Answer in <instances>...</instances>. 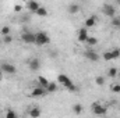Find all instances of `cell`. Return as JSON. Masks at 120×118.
<instances>
[{
	"mask_svg": "<svg viewBox=\"0 0 120 118\" xmlns=\"http://www.w3.org/2000/svg\"><path fill=\"white\" fill-rule=\"evenodd\" d=\"M28 115H30V117H34V118L39 117V115H41V110H39L38 107H34V108H31V110H30Z\"/></svg>",
	"mask_w": 120,
	"mask_h": 118,
	"instance_id": "16",
	"label": "cell"
},
{
	"mask_svg": "<svg viewBox=\"0 0 120 118\" xmlns=\"http://www.w3.org/2000/svg\"><path fill=\"white\" fill-rule=\"evenodd\" d=\"M28 65H30L31 71H38V69L41 68V61L38 59H32L30 62H28Z\"/></svg>",
	"mask_w": 120,
	"mask_h": 118,
	"instance_id": "11",
	"label": "cell"
},
{
	"mask_svg": "<svg viewBox=\"0 0 120 118\" xmlns=\"http://www.w3.org/2000/svg\"><path fill=\"white\" fill-rule=\"evenodd\" d=\"M46 90H48V93H55L57 90V83L56 82H49L48 86H46Z\"/></svg>",
	"mask_w": 120,
	"mask_h": 118,
	"instance_id": "14",
	"label": "cell"
},
{
	"mask_svg": "<svg viewBox=\"0 0 120 118\" xmlns=\"http://www.w3.org/2000/svg\"><path fill=\"white\" fill-rule=\"evenodd\" d=\"M95 83H96L98 86H103V85H105V78L101 76V75L96 76V78H95Z\"/></svg>",
	"mask_w": 120,
	"mask_h": 118,
	"instance_id": "21",
	"label": "cell"
},
{
	"mask_svg": "<svg viewBox=\"0 0 120 118\" xmlns=\"http://www.w3.org/2000/svg\"><path fill=\"white\" fill-rule=\"evenodd\" d=\"M0 68L3 69L4 74H15V72H17L15 65H13V64H10V62H6V61H1Z\"/></svg>",
	"mask_w": 120,
	"mask_h": 118,
	"instance_id": "4",
	"label": "cell"
},
{
	"mask_svg": "<svg viewBox=\"0 0 120 118\" xmlns=\"http://www.w3.org/2000/svg\"><path fill=\"white\" fill-rule=\"evenodd\" d=\"M112 25H113V27H116V28H120V18H119V17H116V15H115V17L112 18Z\"/></svg>",
	"mask_w": 120,
	"mask_h": 118,
	"instance_id": "22",
	"label": "cell"
},
{
	"mask_svg": "<svg viewBox=\"0 0 120 118\" xmlns=\"http://www.w3.org/2000/svg\"><path fill=\"white\" fill-rule=\"evenodd\" d=\"M108 75H109L110 78H116V75H117V68H116V67H112V68H109V71H108Z\"/></svg>",
	"mask_w": 120,
	"mask_h": 118,
	"instance_id": "20",
	"label": "cell"
},
{
	"mask_svg": "<svg viewBox=\"0 0 120 118\" xmlns=\"http://www.w3.org/2000/svg\"><path fill=\"white\" fill-rule=\"evenodd\" d=\"M14 11H15V13L22 11V6H21V4H15V6H14Z\"/></svg>",
	"mask_w": 120,
	"mask_h": 118,
	"instance_id": "29",
	"label": "cell"
},
{
	"mask_svg": "<svg viewBox=\"0 0 120 118\" xmlns=\"http://www.w3.org/2000/svg\"><path fill=\"white\" fill-rule=\"evenodd\" d=\"M0 33L3 35V36H6V35H10V27H3L1 29H0Z\"/></svg>",
	"mask_w": 120,
	"mask_h": 118,
	"instance_id": "27",
	"label": "cell"
},
{
	"mask_svg": "<svg viewBox=\"0 0 120 118\" xmlns=\"http://www.w3.org/2000/svg\"><path fill=\"white\" fill-rule=\"evenodd\" d=\"M39 3L36 1V0H28V3H27V8L30 10V11H32V13H35L38 8H39Z\"/></svg>",
	"mask_w": 120,
	"mask_h": 118,
	"instance_id": "10",
	"label": "cell"
},
{
	"mask_svg": "<svg viewBox=\"0 0 120 118\" xmlns=\"http://www.w3.org/2000/svg\"><path fill=\"white\" fill-rule=\"evenodd\" d=\"M110 90H112L113 93H120V85L119 83H113V85L110 86Z\"/></svg>",
	"mask_w": 120,
	"mask_h": 118,
	"instance_id": "26",
	"label": "cell"
},
{
	"mask_svg": "<svg viewBox=\"0 0 120 118\" xmlns=\"http://www.w3.org/2000/svg\"><path fill=\"white\" fill-rule=\"evenodd\" d=\"M21 40L24 42V43H35V33H31V32H22V35H21Z\"/></svg>",
	"mask_w": 120,
	"mask_h": 118,
	"instance_id": "7",
	"label": "cell"
},
{
	"mask_svg": "<svg viewBox=\"0 0 120 118\" xmlns=\"http://www.w3.org/2000/svg\"><path fill=\"white\" fill-rule=\"evenodd\" d=\"M84 56H85V59L90 60V61H92V62H96L98 60H99V54L96 53V52H94V50H87L85 53H84Z\"/></svg>",
	"mask_w": 120,
	"mask_h": 118,
	"instance_id": "8",
	"label": "cell"
},
{
	"mask_svg": "<svg viewBox=\"0 0 120 118\" xmlns=\"http://www.w3.org/2000/svg\"><path fill=\"white\" fill-rule=\"evenodd\" d=\"M35 14H36L38 17H42V18H43V17H48V14H49V13H48V10H46L45 7L39 6V8H38V10L35 11Z\"/></svg>",
	"mask_w": 120,
	"mask_h": 118,
	"instance_id": "13",
	"label": "cell"
},
{
	"mask_svg": "<svg viewBox=\"0 0 120 118\" xmlns=\"http://www.w3.org/2000/svg\"><path fill=\"white\" fill-rule=\"evenodd\" d=\"M46 93H48L46 88H43V86L38 85L36 88L32 89V92H31V97H42V96H45Z\"/></svg>",
	"mask_w": 120,
	"mask_h": 118,
	"instance_id": "5",
	"label": "cell"
},
{
	"mask_svg": "<svg viewBox=\"0 0 120 118\" xmlns=\"http://www.w3.org/2000/svg\"><path fill=\"white\" fill-rule=\"evenodd\" d=\"M6 118H17V113L13 111V110H7V113H6Z\"/></svg>",
	"mask_w": 120,
	"mask_h": 118,
	"instance_id": "25",
	"label": "cell"
},
{
	"mask_svg": "<svg viewBox=\"0 0 120 118\" xmlns=\"http://www.w3.org/2000/svg\"><path fill=\"white\" fill-rule=\"evenodd\" d=\"M3 42L8 45V43H11V42H13V38H11L10 35H6V36H3Z\"/></svg>",
	"mask_w": 120,
	"mask_h": 118,
	"instance_id": "28",
	"label": "cell"
},
{
	"mask_svg": "<svg viewBox=\"0 0 120 118\" xmlns=\"http://www.w3.org/2000/svg\"><path fill=\"white\" fill-rule=\"evenodd\" d=\"M67 11H68L70 14H77V13L80 11V6H78V4H70L68 8H67Z\"/></svg>",
	"mask_w": 120,
	"mask_h": 118,
	"instance_id": "15",
	"label": "cell"
},
{
	"mask_svg": "<svg viewBox=\"0 0 120 118\" xmlns=\"http://www.w3.org/2000/svg\"><path fill=\"white\" fill-rule=\"evenodd\" d=\"M103 60H105V61H112V60H113L112 52H105V53H103Z\"/></svg>",
	"mask_w": 120,
	"mask_h": 118,
	"instance_id": "24",
	"label": "cell"
},
{
	"mask_svg": "<svg viewBox=\"0 0 120 118\" xmlns=\"http://www.w3.org/2000/svg\"><path fill=\"white\" fill-rule=\"evenodd\" d=\"M85 42H87V43H88V45H90V46H95V45H96V43H98V39H96V38H95V36H88V38H87V40H85Z\"/></svg>",
	"mask_w": 120,
	"mask_h": 118,
	"instance_id": "19",
	"label": "cell"
},
{
	"mask_svg": "<svg viewBox=\"0 0 120 118\" xmlns=\"http://www.w3.org/2000/svg\"><path fill=\"white\" fill-rule=\"evenodd\" d=\"M91 110H92V113H94L95 115H105V114L108 113V108H106L105 106L99 104V103H94V104L91 106Z\"/></svg>",
	"mask_w": 120,
	"mask_h": 118,
	"instance_id": "3",
	"label": "cell"
},
{
	"mask_svg": "<svg viewBox=\"0 0 120 118\" xmlns=\"http://www.w3.org/2000/svg\"><path fill=\"white\" fill-rule=\"evenodd\" d=\"M116 4H119L120 6V0H116Z\"/></svg>",
	"mask_w": 120,
	"mask_h": 118,
	"instance_id": "31",
	"label": "cell"
},
{
	"mask_svg": "<svg viewBox=\"0 0 120 118\" xmlns=\"http://www.w3.org/2000/svg\"><path fill=\"white\" fill-rule=\"evenodd\" d=\"M48 83H49V81H48L45 76H42V75H39V76H38V85H41V86L46 88V86H48Z\"/></svg>",
	"mask_w": 120,
	"mask_h": 118,
	"instance_id": "17",
	"label": "cell"
},
{
	"mask_svg": "<svg viewBox=\"0 0 120 118\" xmlns=\"http://www.w3.org/2000/svg\"><path fill=\"white\" fill-rule=\"evenodd\" d=\"M96 25V15H91L85 20V28H94Z\"/></svg>",
	"mask_w": 120,
	"mask_h": 118,
	"instance_id": "12",
	"label": "cell"
},
{
	"mask_svg": "<svg viewBox=\"0 0 120 118\" xmlns=\"http://www.w3.org/2000/svg\"><path fill=\"white\" fill-rule=\"evenodd\" d=\"M1 75H3V69L0 68V76H1Z\"/></svg>",
	"mask_w": 120,
	"mask_h": 118,
	"instance_id": "30",
	"label": "cell"
},
{
	"mask_svg": "<svg viewBox=\"0 0 120 118\" xmlns=\"http://www.w3.org/2000/svg\"><path fill=\"white\" fill-rule=\"evenodd\" d=\"M112 52V57L113 60H117L120 57V49H113V50H110Z\"/></svg>",
	"mask_w": 120,
	"mask_h": 118,
	"instance_id": "23",
	"label": "cell"
},
{
	"mask_svg": "<svg viewBox=\"0 0 120 118\" xmlns=\"http://www.w3.org/2000/svg\"><path fill=\"white\" fill-rule=\"evenodd\" d=\"M73 111H74V114H77V115H78V114H81V113H82V106H81V104H78V103H77V104H74V106H73Z\"/></svg>",
	"mask_w": 120,
	"mask_h": 118,
	"instance_id": "18",
	"label": "cell"
},
{
	"mask_svg": "<svg viewBox=\"0 0 120 118\" xmlns=\"http://www.w3.org/2000/svg\"><path fill=\"white\" fill-rule=\"evenodd\" d=\"M102 13H103L106 17L113 18V17L116 15V7H113L112 4H105V6H103V8H102Z\"/></svg>",
	"mask_w": 120,
	"mask_h": 118,
	"instance_id": "6",
	"label": "cell"
},
{
	"mask_svg": "<svg viewBox=\"0 0 120 118\" xmlns=\"http://www.w3.org/2000/svg\"><path fill=\"white\" fill-rule=\"evenodd\" d=\"M87 38H88V28H81V29L78 31V36H77V40L78 42H81V43H84L85 40H87Z\"/></svg>",
	"mask_w": 120,
	"mask_h": 118,
	"instance_id": "9",
	"label": "cell"
},
{
	"mask_svg": "<svg viewBox=\"0 0 120 118\" xmlns=\"http://www.w3.org/2000/svg\"><path fill=\"white\" fill-rule=\"evenodd\" d=\"M49 43H50V36H49L46 32L41 31V32L35 33V45H38V46H45V45H49Z\"/></svg>",
	"mask_w": 120,
	"mask_h": 118,
	"instance_id": "2",
	"label": "cell"
},
{
	"mask_svg": "<svg viewBox=\"0 0 120 118\" xmlns=\"http://www.w3.org/2000/svg\"><path fill=\"white\" fill-rule=\"evenodd\" d=\"M57 82H59L60 85H63L66 89H68L70 92H77L75 85L73 83V81H71L66 74H59V75H57Z\"/></svg>",
	"mask_w": 120,
	"mask_h": 118,
	"instance_id": "1",
	"label": "cell"
}]
</instances>
